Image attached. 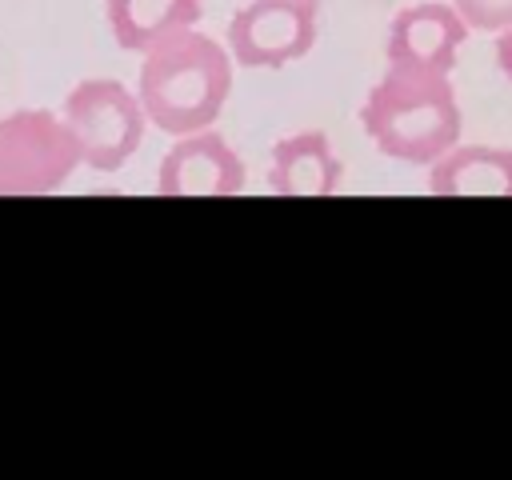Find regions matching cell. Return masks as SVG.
I'll return each instance as SVG.
<instances>
[{
    "mask_svg": "<svg viewBox=\"0 0 512 480\" xmlns=\"http://www.w3.org/2000/svg\"><path fill=\"white\" fill-rule=\"evenodd\" d=\"M232 92V52L196 28H176L144 48L136 96L144 116L168 132L188 136L212 128Z\"/></svg>",
    "mask_w": 512,
    "mask_h": 480,
    "instance_id": "6da1fadb",
    "label": "cell"
},
{
    "mask_svg": "<svg viewBox=\"0 0 512 480\" xmlns=\"http://www.w3.org/2000/svg\"><path fill=\"white\" fill-rule=\"evenodd\" d=\"M360 128L384 156L404 164H432L452 144H460L456 88L440 72L388 64L360 108Z\"/></svg>",
    "mask_w": 512,
    "mask_h": 480,
    "instance_id": "7a4b0ae2",
    "label": "cell"
},
{
    "mask_svg": "<svg viewBox=\"0 0 512 480\" xmlns=\"http://www.w3.org/2000/svg\"><path fill=\"white\" fill-rule=\"evenodd\" d=\"M64 124L76 136L80 164L92 172H120L144 140V104L120 80H80L64 96Z\"/></svg>",
    "mask_w": 512,
    "mask_h": 480,
    "instance_id": "3957f363",
    "label": "cell"
},
{
    "mask_svg": "<svg viewBox=\"0 0 512 480\" xmlns=\"http://www.w3.org/2000/svg\"><path fill=\"white\" fill-rule=\"evenodd\" d=\"M80 148L64 116L24 108L0 120V196H48L72 180Z\"/></svg>",
    "mask_w": 512,
    "mask_h": 480,
    "instance_id": "277c9868",
    "label": "cell"
},
{
    "mask_svg": "<svg viewBox=\"0 0 512 480\" xmlns=\"http://www.w3.org/2000/svg\"><path fill=\"white\" fill-rule=\"evenodd\" d=\"M316 44L312 0H252L228 20V52L244 68H284Z\"/></svg>",
    "mask_w": 512,
    "mask_h": 480,
    "instance_id": "5b68a950",
    "label": "cell"
},
{
    "mask_svg": "<svg viewBox=\"0 0 512 480\" xmlns=\"http://www.w3.org/2000/svg\"><path fill=\"white\" fill-rule=\"evenodd\" d=\"M156 192L160 196H236L244 192V164L220 132L200 128V132L176 136V144L164 152L156 172Z\"/></svg>",
    "mask_w": 512,
    "mask_h": 480,
    "instance_id": "8992f818",
    "label": "cell"
},
{
    "mask_svg": "<svg viewBox=\"0 0 512 480\" xmlns=\"http://www.w3.org/2000/svg\"><path fill=\"white\" fill-rule=\"evenodd\" d=\"M464 36L468 24L456 12V4H412L396 12L388 28V64L448 76L456 68V52Z\"/></svg>",
    "mask_w": 512,
    "mask_h": 480,
    "instance_id": "52a82bcc",
    "label": "cell"
},
{
    "mask_svg": "<svg viewBox=\"0 0 512 480\" xmlns=\"http://www.w3.org/2000/svg\"><path fill=\"white\" fill-rule=\"evenodd\" d=\"M344 168L324 132H296L272 148L268 192L276 196H332L340 192Z\"/></svg>",
    "mask_w": 512,
    "mask_h": 480,
    "instance_id": "ba28073f",
    "label": "cell"
},
{
    "mask_svg": "<svg viewBox=\"0 0 512 480\" xmlns=\"http://www.w3.org/2000/svg\"><path fill=\"white\" fill-rule=\"evenodd\" d=\"M428 196H512V148L452 144L428 164Z\"/></svg>",
    "mask_w": 512,
    "mask_h": 480,
    "instance_id": "9c48e42d",
    "label": "cell"
},
{
    "mask_svg": "<svg viewBox=\"0 0 512 480\" xmlns=\"http://www.w3.org/2000/svg\"><path fill=\"white\" fill-rule=\"evenodd\" d=\"M204 0H104L108 28L124 52H144L176 28H192Z\"/></svg>",
    "mask_w": 512,
    "mask_h": 480,
    "instance_id": "30bf717a",
    "label": "cell"
},
{
    "mask_svg": "<svg viewBox=\"0 0 512 480\" xmlns=\"http://www.w3.org/2000/svg\"><path fill=\"white\" fill-rule=\"evenodd\" d=\"M468 28L476 32H504L512 28V0H452Z\"/></svg>",
    "mask_w": 512,
    "mask_h": 480,
    "instance_id": "8fae6325",
    "label": "cell"
},
{
    "mask_svg": "<svg viewBox=\"0 0 512 480\" xmlns=\"http://www.w3.org/2000/svg\"><path fill=\"white\" fill-rule=\"evenodd\" d=\"M496 64L504 68V76L512 80V28H504L500 32V40H496Z\"/></svg>",
    "mask_w": 512,
    "mask_h": 480,
    "instance_id": "7c38bea8",
    "label": "cell"
}]
</instances>
